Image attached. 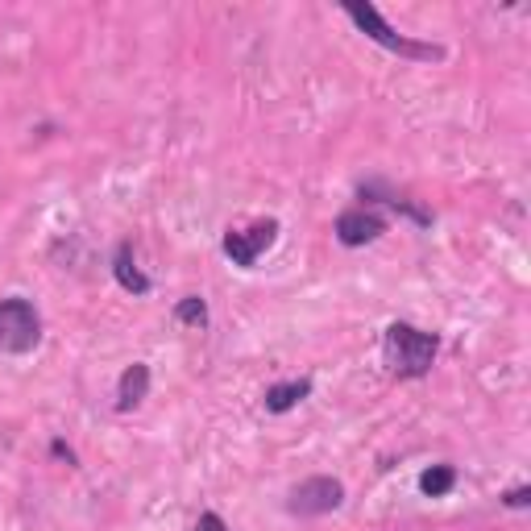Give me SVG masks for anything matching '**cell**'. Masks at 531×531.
Here are the masks:
<instances>
[{
    "label": "cell",
    "mask_w": 531,
    "mask_h": 531,
    "mask_svg": "<svg viewBox=\"0 0 531 531\" xmlns=\"http://www.w3.org/2000/svg\"><path fill=\"white\" fill-rule=\"evenodd\" d=\"M307 395H312V382H307V378H299V382H278V386L266 390V411L283 415V411H291L295 403H303Z\"/></svg>",
    "instance_id": "ba28073f"
},
{
    "label": "cell",
    "mask_w": 531,
    "mask_h": 531,
    "mask_svg": "<svg viewBox=\"0 0 531 531\" xmlns=\"http://www.w3.org/2000/svg\"><path fill=\"white\" fill-rule=\"evenodd\" d=\"M195 531H229V527H225V519H220V515H212V511H208V515H200Z\"/></svg>",
    "instance_id": "4fadbf2b"
},
{
    "label": "cell",
    "mask_w": 531,
    "mask_h": 531,
    "mask_svg": "<svg viewBox=\"0 0 531 531\" xmlns=\"http://www.w3.org/2000/svg\"><path fill=\"white\" fill-rule=\"evenodd\" d=\"M345 502V486L337 478H307L291 490V502H287V511L299 515V519H316V515H328V511H337Z\"/></svg>",
    "instance_id": "277c9868"
},
{
    "label": "cell",
    "mask_w": 531,
    "mask_h": 531,
    "mask_svg": "<svg viewBox=\"0 0 531 531\" xmlns=\"http://www.w3.org/2000/svg\"><path fill=\"white\" fill-rule=\"evenodd\" d=\"M382 233H386V220H382L378 212H370V208H349V212L337 216V241L349 245V249L370 245V241H378Z\"/></svg>",
    "instance_id": "8992f818"
},
{
    "label": "cell",
    "mask_w": 531,
    "mask_h": 531,
    "mask_svg": "<svg viewBox=\"0 0 531 531\" xmlns=\"http://www.w3.org/2000/svg\"><path fill=\"white\" fill-rule=\"evenodd\" d=\"M175 320L179 324H208V307L200 295H187L179 307H175Z\"/></svg>",
    "instance_id": "8fae6325"
},
{
    "label": "cell",
    "mask_w": 531,
    "mask_h": 531,
    "mask_svg": "<svg viewBox=\"0 0 531 531\" xmlns=\"http://www.w3.org/2000/svg\"><path fill=\"white\" fill-rule=\"evenodd\" d=\"M502 502H507V507H515V511H519V507H527V502H531V486H515V490H511L507 498H502Z\"/></svg>",
    "instance_id": "7c38bea8"
},
{
    "label": "cell",
    "mask_w": 531,
    "mask_h": 531,
    "mask_svg": "<svg viewBox=\"0 0 531 531\" xmlns=\"http://www.w3.org/2000/svg\"><path fill=\"white\" fill-rule=\"evenodd\" d=\"M54 457H67V461H75V453L67 449V444H63V440H54Z\"/></svg>",
    "instance_id": "5bb4252c"
},
{
    "label": "cell",
    "mask_w": 531,
    "mask_h": 531,
    "mask_svg": "<svg viewBox=\"0 0 531 531\" xmlns=\"http://www.w3.org/2000/svg\"><path fill=\"white\" fill-rule=\"evenodd\" d=\"M42 341V316L30 299H0V353H34Z\"/></svg>",
    "instance_id": "3957f363"
},
{
    "label": "cell",
    "mask_w": 531,
    "mask_h": 531,
    "mask_svg": "<svg viewBox=\"0 0 531 531\" xmlns=\"http://www.w3.org/2000/svg\"><path fill=\"white\" fill-rule=\"evenodd\" d=\"M345 13L357 21V30L366 34V38H374L378 46H386V50L403 54V59H415V63H440V59H444V46L415 42V38H403V34H395V30H390V25L382 21V13H378L374 5H345Z\"/></svg>",
    "instance_id": "7a4b0ae2"
},
{
    "label": "cell",
    "mask_w": 531,
    "mask_h": 531,
    "mask_svg": "<svg viewBox=\"0 0 531 531\" xmlns=\"http://www.w3.org/2000/svg\"><path fill=\"white\" fill-rule=\"evenodd\" d=\"M150 395V366H142V361H133V366L121 374L117 382V411H133L142 407V399Z\"/></svg>",
    "instance_id": "52a82bcc"
},
{
    "label": "cell",
    "mask_w": 531,
    "mask_h": 531,
    "mask_svg": "<svg viewBox=\"0 0 531 531\" xmlns=\"http://www.w3.org/2000/svg\"><path fill=\"white\" fill-rule=\"evenodd\" d=\"M113 274H117V283H121L125 291H133V295H146V291H150V278L137 270V262H133V245H121V249H117Z\"/></svg>",
    "instance_id": "9c48e42d"
},
{
    "label": "cell",
    "mask_w": 531,
    "mask_h": 531,
    "mask_svg": "<svg viewBox=\"0 0 531 531\" xmlns=\"http://www.w3.org/2000/svg\"><path fill=\"white\" fill-rule=\"evenodd\" d=\"M436 349H440V341L432 337V332H419L411 324H390L386 341H382L386 366L399 378H424L432 370V361H436Z\"/></svg>",
    "instance_id": "6da1fadb"
},
{
    "label": "cell",
    "mask_w": 531,
    "mask_h": 531,
    "mask_svg": "<svg viewBox=\"0 0 531 531\" xmlns=\"http://www.w3.org/2000/svg\"><path fill=\"white\" fill-rule=\"evenodd\" d=\"M453 486H457V469L453 465H432L424 478H419V490H424L428 498H444Z\"/></svg>",
    "instance_id": "30bf717a"
},
{
    "label": "cell",
    "mask_w": 531,
    "mask_h": 531,
    "mask_svg": "<svg viewBox=\"0 0 531 531\" xmlns=\"http://www.w3.org/2000/svg\"><path fill=\"white\" fill-rule=\"evenodd\" d=\"M278 241V220H258L254 229H245V233H225V254L233 258V266H258V258L266 254V249Z\"/></svg>",
    "instance_id": "5b68a950"
}]
</instances>
